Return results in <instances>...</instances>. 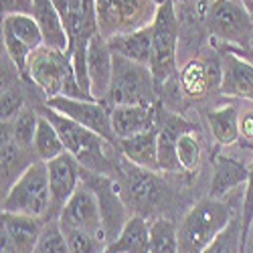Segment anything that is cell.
Wrapping results in <instances>:
<instances>
[{"mask_svg":"<svg viewBox=\"0 0 253 253\" xmlns=\"http://www.w3.org/2000/svg\"><path fill=\"white\" fill-rule=\"evenodd\" d=\"M249 178V166L241 160L227 156L223 152L213 154V178L209 184V197L225 199L231 191H235L239 184H245Z\"/></svg>","mask_w":253,"mask_h":253,"instance_id":"17","label":"cell"},{"mask_svg":"<svg viewBox=\"0 0 253 253\" xmlns=\"http://www.w3.org/2000/svg\"><path fill=\"white\" fill-rule=\"evenodd\" d=\"M59 225L61 227H71L79 231H87V233L103 239L108 243V235H105L103 227V217H101V207L95 191L81 180L73 197L67 201V205L61 209L59 213Z\"/></svg>","mask_w":253,"mask_h":253,"instance_id":"10","label":"cell"},{"mask_svg":"<svg viewBox=\"0 0 253 253\" xmlns=\"http://www.w3.org/2000/svg\"><path fill=\"white\" fill-rule=\"evenodd\" d=\"M112 126L118 142L142 132L154 130L158 126V103L156 105H114Z\"/></svg>","mask_w":253,"mask_h":253,"instance_id":"16","label":"cell"},{"mask_svg":"<svg viewBox=\"0 0 253 253\" xmlns=\"http://www.w3.org/2000/svg\"><path fill=\"white\" fill-rule=\"evenodd\" d=\"M33 148H35L37 158L43 160V162H49V160H53V158L67 152L65 144H63V140H61L57 128L53 126V122L41 112H39V126H37Z\"/></svg>","mask_w":253,"mask_h":253,"instance_id":"25","label":"cell"},{"mask_svg":"<svg viewBox=\"0 0 253 253\" xmlns=\"http://www.w3.org/2000/svg\"><path fill=\"white\" fill-rule=\"evenodd\" d=\"M118 180L122 199L132 215L150 219L166 201V188L154 170H146L126 160L120 166Z\"/></svg>","mask_w":253,"mask_h":253,"instance_id":"7","label":"cell"},{"mask_svg":"<svg viewBox=\"0 0 253 253\" xmlns=\"http://www.w3.org/2000/svg\"><path fill=\"white\" fill-rule=\"evenodd\" d=\"M162 91L148 65L130 61L114 53V73L105 103L114 105H156L160 103Z\"/></svg>","mask_w":253,"mask_h":253,"instance_id":"4","label":"cell"},{"mask_svg":"<svg viewBox=\"0 0 253 253\" xmlns=\"http://www.w3.org/2000/svg\"><path fill=\"white\" fill-rule=\"evenodd\" d=\"M158 166L160 172H182L178 156H176V142L182 132L195 130V124L186 122L182 116L168 112L162 103H158Z\"/></svg>","mask_w":253,"mask_h":253,"instance_id":"13","label":"cell"},{"mask_svg":"<svg viewBox=\"0 0 253 253\" xmlns=\"http://www.w3.org/2000/svg\"><path fill=\"white\" fill-rule=\"evenodd\" d=\"M51 110L71 118L73 122L85 126L87 130L99 134L114 146H118V136L112 126V108L103 99H75V97H51L45 101Z\"/></svg>","mask_w":253,"mask_h":253,"instance_id":"9","label":"cell"},{"mask_svg":"<svg viewBox=\"0 0 253 253\" xmlns=\"http://www.w3.org/2000/svg\"><path fill=\"white\" fill-rule=\"evenodd\" d=\"M114 73V53L101 33L93 35L87 47V77L93 99H105Z\"/></svg>","mask_w":253,"mask_h":253,"instance_id":"15","label":"cell"},{"mask_svg":"<svg viewBox=\"0 0 253 253\" xmlns=\"http://www.w3.org/2000/svg\"><path fill=\"white\" fill-rule=\"evenodd\" d=\"M33 16L37 18L41 31H43L45 45L59 51H67L69 37L65 31V23L57 12L53 0H33Z\"/></svg>","mask_w":253,"mask_h":253,"instance_id":"23","label":"cell"},{"mask_svg":"<svg viewBox=\"0 0 253 253\" xmlns=\"http://www.w3.org/2000/svg\"><path fill=\"white\" fill-rule=\"evenodd\" d=\"M0 160H2V197L10 191V186L25 174V170L37 162L35 150L23 148L14 142L10 132L2 126V140H0Z\"/></svg>","mask_w":253,"mask_h":253,"instance_id":"18","label":"cell"},{"mask_svg":"<svg viewBox=\"0 0 253 253\" xmlns=\"http://www.w3.org/2000/svg\"><path fill=\"white\" fill-rule=\"evenodd\" d=\"M2 29L10 31L16 39H20L33 51L45 45L43 31H41L37 18L33 14H10V16H2Z\"/></svg>","mask_w":253,"mask_h":253,"instance_id":"26","label":"cell"},{"mask_svg":"<svg viewBox=\"0 0 253 253\" xmlns=\"http://www.w3.org/2000/svg\"><path fill=\"white\" fill-rule=\"evenodd\" d=\"M239 140L247 144V148H253V110L239 112Z\"/></svg>","mask_w":253,"mask_h":253,"instance_id":"33","label":"cell"},{"mask_svg":"<svg viewBox=\"0 0 253 253\" xmlns=\"http://www.w3.org/2000/svg\"><path fill=\"white\" fill-rule=\"evenodd\" d=\"M221 79V55L215 51L213 55H201L188 61L178 73V87L188 99H199L211 91H219Z\"/></svg>","mask_w":253,"mask_h":253,"instance_id":"11","label":"cell"},{"mask_svg":"<svg viewBox=\"0 0 253 253\" xmlns=\"http://www.w3.org/2000/svg\"><path fill=\"white\" fill-rule=\"evenodd\" d=\"M2 213L51 219V184L47 162H33L2 197Z\"/></svg>","mask_w":253,"mask_h":253,"instance_id":"5","label":"cell"},{"mask_svg":"<svg viewBox=\"0 0 253 253\" xmlns=\"http://www.w3.org/2000/svg\"><path fill=\"white\" fill-rule=\"evenodd\" d=\"M108 45L112 53L122 55L130 61L142 63V65L150 67V57H152V25L140 27L130 33H122L108 39Z\"/></svg>","mask_w":253,"mask_h":253,"instance_id":"21","label":"cell"},{"mask_svg":"<svg viewBox=\"0 0 253 253\" xmlns=\"http://www.w3.org/2000/svg\"><path fill=\"white\" fill-rule=\"evenodd\" d=\"M118 150L124 160L132 162L134 166L146 168V170H154V172L160 170V166H158V128L120 140Z\"/></svg>","mask_w":253,"mask_h":253,"instance_id":"19","label":"cell"},{"mask_svg":"<svg viewBox=\"0 0 253 253\" xmlns=\"http://www.w3.org/2000/svg\"><path fill=\"white\" fill-rule=\"evenodd\" d=\"M195 130L182 132L178 142H176V156H178L182 172H186V174L197 172L199 166H201V152L203 150H201V140H199Z\"/></svg>","mask_w":253,"mask_h":253,"instance_id":"29","label":"cell"},{"mask_svg":"<svg viewBox=\"0 0 253 253\" xmlns=\"http://www.w3.org/2000/svg\"><path fill=\"white\" fill-rule=\"evenodd\" d=\"M53 4L57 8V12L61 14L63 23H65V18L69 16V10H71V0H53Z\"/></svg>","mask_w":253,"mask_h":253,"instance_id":"35","label":"cell"},{"mask_svg":"<svg viewBox=\"0 0 253 253\" xmlns=\"http://www.w3.org/2000/svg\"><path fill=\"white\" fill-rule=\"evenodd\" d=\"M164 0H95L99 33L110 39L152 23Z\"/></svg>","mask_w":253,"mask_h":253,"instance_id":"8","label":"cell"},{"mask_svg":"<svg viewBox=\"0 0 253 253\" xmlns=\"http://www.w3.org/2000/svg\"><path fill=\"white\" fill-rule=\"evenodd\" d=\"M51 184V219H57L61 209L73 197L81 184V164L69 154H61L47 162Z\"/></svg>","mask_w":253,"mask_h":253,"instance_id":"12","label":"cell"},{"mask_svg":"<svg viewBox=\"0 0 253 253\" xmlns=\"http://www.w3.org/2000/svg\"><path fill=\"white\" fill-rule=\"evenodd\" d=\"M203 253H241V211L233 215L229 225Z\"/></svg>","mask_w":253,"mask_h":253,"instance_id":"30","label":"cell"},{"mask_svg":"<svg viewBox=\"0 0 253 253\" xmlns=\"http://www.w3.org/2000/svg\"><path fill=\"white\" fill-rule=\"evenodd\" d=\"M63 233H65L67 245L71 249V253H101L105 249L103 239L87 233V231H79V229H71V227H61Z\"/></svg>","mask_w":253,"mask_h":253,"instance_id":"32","label":"cell"},{"mask_svg":"<svg viewBox=\"0 0 253 253\" xmlns=\"http://www.w3.org/2000/svg\"><path fill=\"white\" fill-rule=\"evenodd\" d=\"M205 20L209 35L219 43L253 49V12L241 0H213Z\"/></svg>","mask_w":253,"mask_h":253,"instance_id":"6","label":"cell"},{"mask_svg":"<svg viewBox=\"0 0 253 253\" xmlns=\"http://www.w3.org/2000/svg\"><path fill=\"white\" fill-rule=\"evenodd\" d=\"M33 253H71L65 233H63V229L59 225V219H49L45 223Z\"/></svg>","mask_w":253,"mask_h":253,"instance_id":"31","label":"cell"},{"mask_svg":"<svg viewBox=\"0 0 253 253\" xmlns=\"http://www.w3.org/2000/svg\"><path fill=\"white\" fill-rule=\"evenodd\" d=\"M239 108L237 103H225L209 110L207 122L211 134L219 146H231L239 142Z\"/></svg>","mask_w":253,"mask_h":253,"instance_id":"24","label":"cell"},{"mask_svg":"<svg viewBox=\"0 0 253 253\" xmlns=\"http://www.w3.org/2000/svg\"><path fill=\"white\" fill-rule=\"evenodd\" d=\"M4 128L10 132V136L14 138L16 144H20L23 148L35 150V134H37V126H39V112H35L33 108H25L12 122L2 124Z\"/></svg>","mask_w":253,"mask_h":253,"instance_id":"28","label":"cell"},{"mask_svg":"<svg viewBox=\"0 0 253 253\" xmlns=\"http://www.w3.org/2000/svg\"><path fill=\"white\" fill-rule=\"evenodd\" d=\"M241 2H243V4H247V6H249V10L253 12V0H241Z\"/></svg>","mask_w":253,"mask_h":253,"instance_id":"37","label":"cell"},{"mask_svg":"<svg viewBox=\"0 0 253 253\" xmlns=\"http://www.w3.org/2000/svg\"><path fill=\"white\" fill-rule=\"evenodd\" d=\"M239 211L227 199L197 201L178 225V253H203Z\"/></svg>","mask_w":253,"mask_h":253,"instance_id":"2","label":"cell"},{"mask_svg":"<svg viewBox=\"0 0 253 253\" xmlns=\"http://www.w3.org/2000/svg\"><path fill=\"white\" fill-rule=\"evenodd\" d=\"M152 57L150 71L156 79V85L164 91L166 83L178 77V39H180V18L176 14L174 0H164L158 4L152 18Z\"/></svg>","mask_w":253,"mask_h":253,"instance_id":"3","label":"cell"},{"mask_svg":"<svg viewBox=\"0 0 253 253\" xmlns=\"http://www.w3.org/2000/svg\"><path fill=\"white\" fill-rule=\"evenodd\" d=\"M221 55L223 79H221V95L235 97L253 103V63L239 57L233 51L215 49Z\"/></svg>","mask_w":253,"mask_h":253,"instance_id":"14","label":"cell"},{"mask_svg":"<svg viewBox=\"0 0 253 253\" xmlns=\"http://www.w3.org/2000/svg\"><path fill=\"white\" fill-rule=\"evenodd\" d=\"M0 243H2V253H18L16 247H14V243H12V239L8 237V233H6L4 229L0 231Z\"/></svg>","mask_w":253,"mask_h":253,"instance_id":"36","label":"cell"},{"mask_svg":"<svg viewBox=\"0 0 253 253\" xmlns=\"http://www.w3.org/2000/svg\"><path fill=\"white\" fill-rule=\"evenodd\" d=\"M33 14V0H2V16Z\"/></svg>","mask_w":253,"mask_h":253,"instance_id":"34","label":"cell"},{"mask_svg":"<svg viewBox=\"0 0 253 253\" xmlns=\"http://www.w3.org/2000/svg\"><path fill=\"white\" fill-rule=\"evenodd\" d=\"M45 223H47V219H43V217L2 213V229L12 239L18 253H33Z\"/></svg>","mask_w":253,"mask_h":253,"instance_id":"22","label":"cell"},{"mask_svg":"<svg viewBox=\"0 0 253 253\" xmlns=\"http://www.w3.org/2000/svg\"><path fill=\"white\" fill-rule=\"evenodd\" d=\"M101 253H150V223L140 215H130L120 235Z\"/></svg>","mask_w":253,"mask_h":253,"instance_id":"20","label":"cell"},{"mask_svg":"<svg viewBox=\"0 0 253 253\" xmlns=\"http://www.w3.org/2000/svg\"><path fill=\"white\" fill-rule=\"evenodd\" d=\"M29 83L41 91L43 101L51 97H75V99H91L81 89L73 61L67 51H59L53 47H39L31 53L29 59Z\"/></svg>","mask_w":253,"mask_h":253,"instance_id":"1","label":"cell"},{"mask_svg":"<svg viewBox=\"0 0 253 253\" xmlns=\"http://www.w3.org/2000/svg\"><path fill=\"white\" fill-rule=\"evenodd\" d=\"M150 253H178V227L172 219L154 217L150 223Z\"/></svg>","mask_w":253,"mask_h":253,"instance_id":"27","label":"cell"}]
</instances>
